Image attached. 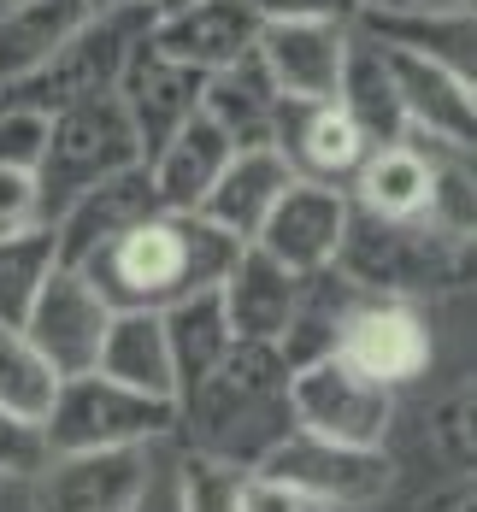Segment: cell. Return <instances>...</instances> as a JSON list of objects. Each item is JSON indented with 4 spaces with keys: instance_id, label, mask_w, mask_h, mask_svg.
<instances>
[{
    "instance_id": "cell-1",
    "label": "cell",
    "mask_w": 477,
    "mask_h": 512,
    "mask_svg": "<svg viewBox=\"0 0 477 512\" xmlns=\"http://www.w3.org/2000/svg\"><path fill=\"white\" fill-rule=\"evenodd\" d=\"M236 254L242 242L207 224L201 212H148L142 224L95 248L77 271L112 312H165L201 289H218Z\"/></svg>"
},
{
    "instance_id": "cell-2",
    "label": "cell",
    "mask_w": 477,
    "mask_h": 512,
    "mask_svg": "<svg viewBox=\"0 0 477 512\" xmlns=\"http://www.w3.org/2000/svg\"><path fill=\"white\" fill-rule=\"evenodd\" d=\"M289 359L277 342H230V354L177 401V424L189 430V454L230 471L254 465L295 430L289 407Z\"/></svg>"
},
{
    "instance_id": "cell-3",
    "label": "cell",
    "mask_w": 477,
    "mask_h": 512,
    "mask_svg": "<svg viewBox=\"0 0 477 512\" xmlns=\"http://www.w3.org/2000/svg\"><path fill=\"white\" fill-rule=\"evenodd\" d=\"M466 236H448L424 218H377L366 206L348 201L342 218V242H336V271L360 289V295H442L466 277Z\"/></svg>"
},
{
    "instance_id": "cell-4",
    "label": "cell",
    "mask_w": 477,
    "mask_h": 512,
    "mask_svg": "<svg viewBox=\"0 0 477 512\" xmlns=\"http://www.w3.org/2000/svg\"><path fill=\"white\" fill-rule=\"evenodd\" d=\"M142 165L136 130L124 101L101 89L83 101H65L48 112V142H42V165H36V189H42V224H53L83 189H95L106 177Z\"/></svg>"
},
{
    "instance_id": "cell-5",
    "label": "cell",
    "mask_w": 477,
    "mask_h": 512,
    "mask_svg": "<svg viewBox=\"0 0 477 512\" xmlns=\"http://www.w3.org/2000/svg\"><path fill=\"white\" fill-rule=\"evenodd\" d=\"M154 30V6H112V12H89L77 24V36L65 48L42 59L30 77L6 83L0 106H24V112H53L65 101H83V95H101L118 83L124 59L136 53V42Z\"/></svg>"
},
{
    "instance_id": "cell-6",
    "label": "cell",
    "mask_w": 477,
    "mask_h": 512,
    "mask_svg": "<svg viewBox=\"0 0 477 512\" xmlns=\"http://www.w3.org/2000/svg\"><path fill=\"white\" fill-rule=\"evenodd\" d=\"M177 424L171 401L136 395L101 371L59 377L48 412H42V442L48 454H89V448H148Z\"/></svg>"
},
{
    "instance_id": "cell-7",
    "label": "cell",
    "mask_w": 477,
    "mask_h": 512,
    "mask_svg": "<svg viewBox=\"0 0 477 512\" xmlns=\"http://www.w3.org/2000/svg\"><path fill=\"white\" fill-rule=\"evenodd\" d=\"M289 407H295V430L307 436L348 442V448H383L395 424V389L354 371L342 354H330L289 377Z\"/></svg>"
},
{
    "instance_id": "cell-8",
    "label": "cell",
    "mask_w": 477,
    "mask_h": 512,
    "mask_svg": "<svg viewBox=\"0 0 477 512\" xmlns=\"http://www.w3.org/2000/svg\"><path fill=\"white\" fill-rule=\"evenodd\" d=\"M254 471L313 495L318 507H377L395 489V465L383 448H348V442H324L307 430H289Z\"/></svg>"
},
{
    "instance_id": "cell-9",
    "label": "cell",
    "mask_w": 477,
    "mask_h": 512,
    "mask_svg": "<svg viewBox=\"0 0 477 512\" xmlns=\"http://www.w3.org/2000/svg\"><path fill=\"white\" fill-rule=\"evenodd\" d=\"M336 354L348 359L354 371H366L377 383H389L395 395L407 383H419L430 371V324L413 301H395V295H354V307L342 318V342Z\"/></svg>"
},
{
    "instance_id": "cell-10",
    "label": "cell",
    "mask_w": 477,
    "mask_h": 512,
    "mask_svg": "<svg viewBox=\"0 0 477 512\" xmlns=\"http://www.w3.org/2000/svg\"><path fill=\"white\" fill-rule=\"evenodd\" d=\"M106 318H112V307L95 295V283L71 265H53L18 324V336L48 359L53 377H77V371H95Z\"/></svg>"
},
{
    "instance_id": "cell-11",
    "label": "cell",
    "mask_w": 477,
    "mask_h": 512,
    "mask_svg": "<svg viewBox=\"0 0 477 512\" xmlns=\"http://www.w3.org/2000/svg\"><path fill=\"white\" fill-rule=\"evenodd\" d=\"M148 495V454L142 448H89V454H48L30 477L36 512H136Z\"/></svg>"
},
{
    "instance_id": "cell-12",
    "label": "cell",
    "mask_w": 477,
    "mask_h": 512,
    "mask_svg": "<svg viewBox=\"0 0 477 512\" xmlns=\"http://www.w3.org/2000/svg\"><path fill=\"white\" fill-rule=\"evenodd\" d=\"M265 148L289 165V177H301V183H324V189H342V195H348L360 159L371 154L366 142H360V130L342 118V106L336 101H295V95L277 101Z\"/></svg>"
},
{
    "instance_id": "cell-13",
    "label": "cell",
    "mask_w": 477,
    "mask_h": 512,
    "mask_svg": "<svg viewBox=\"0 0 477 512\" xmlns=\"http://www.w3.org/2000/svg\"><path fill=\"white\" fill-rule=\"evenodd\" d=\"M201 71L195 65H177V59H165V53L142 36L136 53L124 59V71H118V83H112V95L124 101L130 112V130H136V148H142V165L201 112Z\"/></svg>"
},
{
    "instance_id": "cell-14",
    "label": "cell",
    "mask_w": 477,
    "mask_h": 512,
    "mask_svg": "<svg viewBox=\"0 0 477 512\" xmlns=\"http://www.w3.org/2000/svg\"><path fill=\"white\" fill-rule=\"evenodd\" d=\"M342 218H348V195L342 189H324V183H289L271 212L260 218V230H254V242L248 248H260L271 254L277 265H289L295 277H307V271H324L330 259H336V242H342Z\"/></svg>"
},
{
    "instance_id": "cell-15",
    "label": "cell",
    "mask_w": 477,
    "mask_h": 512,
    "mask_svg": "<svg viewBox=\"0 0 477 512\" xmlns=\"http://www.w3.org/2000/svg\"><path fill=\"white\" fill-rule=\"evenodd\" d=\"M260 6L254 0H189L177 12H154V42L165 59L177 65H195L201 77L218 71V65H236L260 48Z\"/></svg>"
},
{
    "instance_id": "cell-16",
    "label": "cell",
    "mask_w": 477,
    "mask_h": 512,
    "mask_svg": "<svg viewBox=\"0 0 477 512\" xmlns=\"http://www.w3.org/2000/svg\"><path fill=\"white\" fill-rule=\"evenodd\" d=\"M383 59H389L401 112H407V130L430 136V142H448V148H472L477 136L472 77H460V71H448L436 59H419V53H401V48H383Z\"/></svg>"
},
{
    "instance_id": "cell-17",
    "label": "cell",
    "mask_w": 477,
    "mask_h": 512,
    "mask_svg": "<svg viewBox=\"0 0 477 512\" xmlns=\"http://www.w3.org/2000/svg\"><path fill=\"white\" fill-rule=\"evenodd\" d=\"M148 212H159L148 165H130V171L95 183V189H83L77 201L53 218V265H71L77 271L95 248H106L112 236H124L130 224H142Z\"/></svg>"
},
{
    "instance_id": "cell-18",
    "label": "cell",
    "mask_w": 477,
    "mask_h": 512,
    "mask_svg": "<svg viewBox=\"0 0 477 512\" xmlns=\"http://www.w3.org/2000/svg\"><path fill=\"white\" fill-rule=\"evenodd\" d=\"M354 24H301V18H265L260 24V65L277 83V95L295 101H330L336 95V71L348 53Z\"/></svg>"
},
{
    "instance_id": "cell-19",
    "label": "cell",
    "mask_w": 477,
    "mask_h": 512,
    "mask_svg": "<svg viewBox=\"0 0 477 512\" xmlns=\"http://www.w3.org/2000/svg\"><path fill=\"white\" fill-rule=\"evenodd\" d=\"M295 301H301V277L260 248H242L218 283V307L236 342H277L295 318Z\"/></svg>"
},
{
    "instance_id": "cell-20",
    "label": "cell",
    "mask_w": 477,
    "mask_h": 512,
    "mask_svg": "<svg viewBox=\"0 0 477 512\" xmlns=\"http://www.w3.org/2000/svg\"><path fill=\"white\" fill-rule=\"evenodd\" d=\"M354 30H366L371 42L401 53L436 59L460 77H472L477 65V24L472 6H395V12H360Z\"/></svg>"
},
{
    "instance_id": "cell-21",
    "label": "cell",
    "mask_w": 477,
    "mask_h": 512,
    "mask_svg": "<svg viewBox=\"0 0 477 512\" xmlns=\"http://www.w3.org/2000/svg\"><path fill=\"white\" fill-rule=\"evenodd\" d=\"M342 118L360 130L366 148H389L407 136V112L395 95V77H389V59L371 42L366 30H348V53H342V71H336V95Z\"/></svg>"
},
{
    "instance_id": "cell-22",
    "label": "cell",
    "mask_w": 477,
    "mask_h": 512,
    "mask_svg": "<svg viewBox=\"0 0 477 512\" xmlns=\"http://www.w3.org/2000/svg\"><path fill=\"white\" fill-rule=\"evenodd\" d=\"M289 183H295V177H289V165L271 154V148H236V154L224 159L218 183L207 189V201L195 206V212L248 248V242H254V230H260V218L271 212V201H277Z\"/></svg>"
},
{
    "instance_id": "cell-23",
    "label": "cell",
    "mask_w": 477,
    "mask_h": 512,
    "mask_svg": "<svg viewBox=\"0 0 477 512\" xmlns=\"http://www.w3.org/2000/svg\"><path fill=\"white\" fill-rule=\"evenodd\" d=\"M236 154V142L212 124L207 112H195L154 159H148V183H154L159 212H195L207 201V189L218 183L224 159Z\"/></svg>"
},
{
    "instance_id": "cell-24",
    "label": "cell",
    "mask_w": 477,
    "mask_h": 512,
    "mask_svg": "<svg viewBox=\"0 0 477 512\" xmlns=\"http://www.w3.org/2000/svg\"><path fill=\"white\" fill-rule=\"evenodd\" d=\"M95 371L136 389V395H154L177 407V383H171V354H165V324L159 312H112L101 330V354Z\"/></svg>"
},
{
    "instance_id": "cell-25",
    "label": "cell",
    "mask_w": 477,
    "mask_h": 512,
    "mask_svg": "<svg viewBox=\"0 0 477 512\" xmlns=\"http://www.w3.org/2000/svg\"><path fill=\"white\" fill-rule=\"evenodd\" d=\"M348 189H354L348 201L377 212V218H424L430 212V148H424L419 136H401L389 148H371Z\"/></svg>"
},
{
    "instance_id": "cell-26",
    "label": "cell",
    "mask_w": 477,
    "mask_h": 512,
    "mask_svg": "<svg viewBox=\"0 0 477 512\" xmlns=\"http://www.w3.org/2000/svg\"><path fill=\"white\" fill-rule=\"evenodd\" d=\"M277 101H283V95H277V83L265 77L260 53H248V59H236V65H218V71H207V83H201V112H207L236 148H265Z\"/></svg>"
},
{
    "instance_id": "cell-27",
    "label": "cell",
    "mask_w": 477,
    "mask_h": 512,
    "mask_svg": "<svg viewBox=\"0 0 477 512\" xmlns=\"http://www.w3.org/2000/svg\"><path fill=\"white\" fill-rule=\"evenodd\" d=\"M159 324H165V354H171V383H177V401L207 377L218 359L230 354V318L218 307V289H201V295H189V301H177V307L159 312Z\"/></svg>"
},
{
    "instance_id": "cell-28",
    "label": "cell",
    "mask_w": 477,
    "mask_h": 512,
    "mask_svg": "<svg viewBox=\"0 0 477 512\" xmlns=\"http://www.w3.org/2000/svg\"><path fill=\"white\" fill-rule=\"evenodd\" d=\"M83 18H89V0H30L18 12H6L0 18V89L30 77L42 59H53L77 36Z\"/></svg>"
},
{
    "instance_id": "cell-29",
    "label": "cell",
    "mask_w": 477,
    "mask_h": 512,
    "mask_svg": "<svg viewBox=\"0 0 477 512\" xmlns=\"http://www.w3.org/2000/svg\"><path fill=\"white\" fill-rule=\"evenodd\" d=\"M48 271H53V224H30V230L0 236V324L6 330L24 324V312H30Z\"/></svg>"
},
{
    "instance_id": "cell-30",
    "label": "cell",
    "mask_w": 477,
    "mask_h": 512,
    "mask_svg": "<svg viewBox=\"0 0 477 512\" xmlns=\"http://www.w3.org/2000/svg\"><path fill=\"white\" fill-rule=\"evenodd\" d=\"M53 389H59L53 365L36 354V348H30L18 330H6V324H0V412L42 424V412H48Z\"/></svg>"
},
{
    "instance_id": "cell-31",
    "label": "cell",
    "mask_w": 477,
    "mask_h": 512,
    "mask_svg": "<svg viewBox=\"0 0 477 512\" xmlns=\"http://www.w3.org/2000/svg\"><path fill=\"white\" fill-rule=\"evenodd\" d=\"M242 477L248 471H230V465L189 454L183 477H177V512H242Z\"/></svg>"
},
{
    "instance_id": "cell-32",
    "label": "cell",
    "mask_w": 477,
    "mask_h": 512,
    "mask_svg": "<svg viewBox=\"0 0 477 512\" xmlns=\"http://www.w3.org/2000/svg\"><path fill=\"white\" fill-rule=\"evenodd\" d=\"M48 142V112L0 106V171H36Z\"/></svg>"
},
{
    "instance_id": "cell-33",
    "label": "cell",
    "mask_w": 477,
    "mask_h": 512,
    "mask_svg": "<svg viewBox=\"0 0 477 512\" xmlns=\"http://www.w3.org/2000/svg\"><path fill=\"white\" fill-rule=\"evenodd\" d=\"M48 460V442H42V424H30V418H12V412H0V477H36Z\"/></svg>"
},
{
    "instance_id": "cell-34",
    "label": "cell",
    "mask_w": 477,
    "mask_h": 512,
    "mask_svg": "<svg viewBox=\"0 0 477 512\" xmlns=\"http://www.w3.org/2000/svg\"><path fill=\"white\" fill-rule=\"evenodd\" d=\"M42 224V189L36 171H0V236Z\"/></svg>"
},
{
    "instance_id": "cell-35",
    "label": "cell",
    "mask_w": 477,
    "mask_h": 512,
    "mask_svg": "<svg viewBox=\"0 0 477 512\" xmlns=\"http://www.w3.org/2000/svg\"><path fill=\"white\" fill-rule=\"evenodd\" d=\"M242 512H330V507H318L313 495H301V489H289L265 471H248L242 477Z\"/></svg>"
},
{
    "instance_id": "cell-36",
    "label": "cell",
    "mask_w": 477,
    "mask_h": 512,
    "mask_svg": "<svg viewBox=\"0 0 477 512\" xmlns=\"http://www.w3.org/2000/svg\"><path fill=\"white\" fill-rule=\"evenodd\" d=\"M260 18H301V24H354L360 0H254Z\"/></svg>"
},
{
    "instance_id": "cell-37",
    "label": "cell",
    "mask_w": 477,
    "mask_h": 512,
    "mask_svg": "<svg viewBox=\"0 0 477 512\" xmlns=\"http://www.w3.org/2000/svg\"><path fill=\"white\" fill-rule=\"evenodd\" d=\"M466 418H472V389L454 395V412L448 407L436 412V424H454V460L460 465H472V424H466Z\"/></svg>"
},
{
    "instance_id": "cell-38",
    "label": "cell",
    "mask_w": 477,
    "mask_h": 512,
    "mask_svg": "<svg viewBox=\"0 0 477 512\" xmlns=\"http://www.w3.org/2000/svg\"><path fill=\"white\" fill-rule=\"evenodd\" d=\"M424 512H472V483H454V489L430 495V507Z\"/></svg>"
},
{
    "instance_id": "cell-39",
    "label": "cell",
    "mask_w": 477,
    "mask_h": 512,
    "mask_svg": "<svg viewBox=\"0 0 477 512\" xmlns=\"http://www.w3.org/2000/svg\"><path fill=\"white\" fill-rule=\"evenodd\" d=\"M395 6H413V0H360V12H395Z\"/></svg>"
},
{
    "instance_id": "cell-40",
    "label": "cell",
    "mask_w": 477,
    "mask_h": 512,
    "mask_svg": "<svg viewBox=\"0 0 477 512\" xmlns=\"http://www.w3.org/2000/svg\"><path fill=\"white\" fill-rule=\"evenodd\" d=\"M112 6H148V0H89V12H112Z\"/></svg>"
},
{
    "instance_id": "cell-41",
    "label": "cell",
    "mask_w": 477,
    "mask_h": 512,
    "mask_svg": "<svg viewBox=\"0 0 477 512\" xmlns=\"http://www.w3.org/2000/svg\"><path fill=\"white\" fill-rule=\"evenodd\" d=\"M154 12H177V6H189V0H148Z\"/></svg>"
},
{
    "instance_id": "cell-42",
    "label": "cell",
    "mask_w": 477,
    "mask_h": 512,
    "mask_svg": "<svg viewBox=\"0 0 477 512\" xmlns=\"http://www.w3.org/2000/svg\"><path fill=\"white\" fill-rule=\"evenodd\" d=\"M413 6H472V0H413Z\"/></svg>"
}]
</instances>
